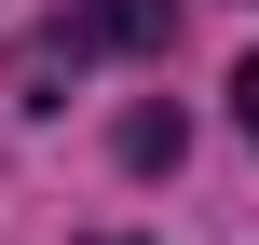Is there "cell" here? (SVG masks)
<instances>
[{
    "label": "cell",
    "mask_w": 259,
    "mask_h": 245,
    "mask_svg": "<svg viewBox=\"0 0 259 245\" xmlns=\"http://www.w3.org/2000/svg\"><path fill=\"white\" fill-rule=\"evenodd\" d=\"M150 41H178V0H82L55 27V55H150Z\"/></svg>",
    "instance_id": "cell-1"
},
{
    "label": "cell",
    "mask_w": 259,
    "mask_h": 245,
    "mask_svg": "<svg viewBox=\"0 0 259 245\" xmlns=\"http://www.w3.org/2000/svg\"><path fill=\"white\" fill-rule=\"evenodd\" d=\"M232 95H246V136H259V55H246V82H232Z\"/></svg>",
    "instance_id": "cell-2"
}]
</instances>
